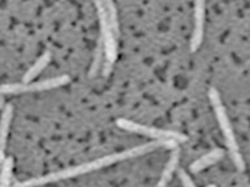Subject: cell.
<instances>
[{
  "mask_svg": "<svg viewBox=\"0 0 250 187\" xmlns=\"http://www.w3.org/2000/svg\"><path fill=\"white\" fill-rule=\"evenodd\" d=\"M176 146H177V142H176V140H154V142H150V143H145L141 144V146H136V147L129 148L126 151L119 152V153H112V155L103 156L101 159L94 160V161H90V163L80 164L77 167H72L68 168V169H64V170L55 171V173L43 175V177H37V178L27 179L25 182L16 183L13 187L43 186V185H47V183L58 182V181H62V179H68L72 178V177H77V175L86 174V173L98 170V169L108 167L111 164L119 163V161H123V160L138 157V156H142L145 155V153H148V152L155 151L158 148H176Z\"/></svg>",
  "mask_w": 250,
  "mask_h": 187,
  "instance_id": "6da1fadb",
  "label": "cell"
},
{
  "mask_svg": "<svg viewBox=\"0 0 250 187\" xmlns=\"http://www.w3.org/2000/svg\"><path fill=\"white\" fill-rule=\"evenodd\" d=\"M208 97H210L211 104H212V108L215 111V116H216V120L219 122V126L222 129L223 135L226 138V143L228 146V150H229L230 157L233 160L234 165L237 167L238 170H244L245 169V163H244V159H242L240 150H238L237 140H236V136H234L233 129H232V125L229 122V118L227 116L226 108L223 105L218 90L211 87L208 90Z\"/></svg>",
  "mask_w": 250,
  "mask_h": 187,
  "instance_id": "7a4b0ae2",
  "label": "cell"
},
{
  "mask_svg": "<svg viewBox=\"0 0 250 187\" xmlns=\"http://www.w3.org/2000/svg\"><path fill=\"white\" fill-rule=\"evenodd\" d=\"M116 125L123 130L132 132H138V134H144L146 136L154 138L156 140H176V142H187L188 136L181 134V132L171 131V130H163V129L151 128V126H146V125L138 124V122H133L130 120H125V118H119L116 121Z\"/></svg>",
  "mask_w": 250,
  "mask_h": 187,
  "instance_id": "3957f363",
  "label": "cell"
},
{
  "mask_svg": "<svg viewBox=\"0 0 250 187\" xmlns=\"http://www.w3.org/2000/svg\"><path fill=\"white\" fill-rule=\"evenodd\" d=\"M69 75H59V77L44 79L39 82H30V83H7V85L0 86V93L1 94H22L30 93V91H46V90L56 89L60 86L69 83Z\"/></svg>",
  "mask_w": 250,
  "mask_h": 187,
  "instance_id": "277c9868",
  "label": "cell"
},
{
  "mask_svg": "<svg viewBox=\"0 0 250 187\" xmlns=\"http://www.w3.org/2000/svg\"><path fill=\"white\" fill-rule=\"evenodd\" d=\"M205 8H206V0H194V30L190 39L191 52L198 50L202 43L203 30H205Z\"/></svg>",
  "mask_w": 250,
  "mask_h": 187,
  "instance_id": "5b68a950",
  "label": "cell"
},
{
  "mask_svg": "<svg viewBox=\"0 0 250 187\" xmlns=\"http://www.w3.org/2000/svg\"><path fill=\"white\" fill-rule=\"evenodd\" d=\"M12 114H13V107L11 104L5 105L3 108V114L0 120V163L3 164L4 151H5V144H7L8 131H9V125H11Z\"/></svg>",
  "mask_w": 250,
  "mask_h": 187,
  "instance_id": "8992f818",
  "label": "cell"
},
{
  "mask_svg": "<svg viewBox=\"0 0 250 187\" xmlns=\"http://www.w3.org/2000/svg\"><path fill=\"white\" fill-rule=\"evenodd\" d=\"M223 156H224V151L222 148H215L206 155H203L201 159L195 160L194 163L190 165V170L193 173H198V171L206 169L207 167H210L212 164L218 163L219 160L223 159Z\"/></svg>",
  "mask_w": 250,
  "mask_h": 187,
  "instance_id": "52a82bcc",
  "label": "cell"
},
{
  "mask_svg": "<svg viewBox=\"0 0 250 187\" xmlns=\"http://www.w3.org/2000/svg\"><path fill=\"white\" fill-rule=\"evenodd\" d=\"M51 61V52H48V51H46L44 54L41 56V57L37 60V61L31 65V68L29 70H27L26 73H25V75H23L22 78V83H30L33 79H34L37 75H38L41 72H42L44 68H46L47 65H48V62Z\"/></svg>",
  "mask_w": 250,
  "mask_h": 187,
  "instance_id": "ba28073f",
  "label": "cell"
},
{
  "mask_svg": "<svg viewBox=\"0 0 250 187\" xmlns=\"http://www.w3.org/2000/svg\"><path fill=\"white\" fill-rule=\"evenodd\" d=\"M105 15H107V21L111 27V31L115 38L120 35V26H119V17H117L116 5L113 3V0H104Z\"/></svg>",
  "mask_w": 250,
  "mask_h": 187,
  "instance_id": "9c48e42d",
  "label": "cell"
},
{
  "mask_svg": "<svg viewBox=\"0 0 250 187\" xmlns=\"http://www.w3.org/2000/svg\"><path fill=\"white\" fill-rule=\"evenodd\" d=\"M103 61H104V47H103L102 39H99V42H98L97 44V48H95V52H94L93 62H91V66H90L89 70L90 78L97 77L98 73H99V70L102 69Z\"/></svg>",
  "mask_w": 250,
  "mask_h": 187,
  "instance_id": "30bf717a",
  "label": "cell"
},
{
  "mask_svg": "<svg viewBox=\"0 0 250 187\" xmlns=\"http://www.w3.org/2000/svg\"><path fill=\"white\" fill-rule=\"evenodd\" d=\"M12 169H13V160L8 157L3 161L1 171H0V187H11Z\"/></svg>",
  "mask_w": 250,
  "mask_h": 187,
  "instance_id": "8fae6325",
  "label": "cell"
},
{
  "mask_svg": "<svg viewBox=\"0 0 250 187\" xmlns=\"http://www.w3.org/2000/svg\"><path fill=\"white\" fill-rule=\"evenodd\" d=\"M179 175H180V179H181V182H183L184 187H195V185L193 183V181L190 179V177L187 174V171L180 170Z\"/></svg>",
  "mask_w": 250,
  "mask_h": 187,
  "instance_id": "7c38bea8",
  "label": "cell"
},
{
  "mask_svg": "<svg viewBox=\"0 0 250 187\" xmlns=\"http://www.w3.org/2000/svg\"><path fill=\"white\" fill-rule=\"evenodd\" d=\"M0 108H4V97L1 93H0Z\"/></svg>",
  "mask_w": 250,
  "mask_h": 187,
  "instance_id": "4fadbf2b",
  "label": "cell"
},
{
  "mask_svg": "<svg viewBox=\"0 0 250 187\" xmlns=\"http://www.w3.org/2000/svg\"><path fill=\"white\" fill-rule=\"evenodd\" d=\"M206 187H216V186H215V185H208V186H206Z\"/></svg>",
  "mask_w": 250,
  "mask_h": 187,
  "instance_id": "5bb4252c",
  "label": "cell"
},
{
  "mask_svg": "<svg viewBox=\"0 0 250 187\" xmlns=\"http://www.w3.org/2000/svg\"><path fill=\"white\" fill-rule=\"evenodd\" d=\"M155 187H158V186H155Z\"/></svg>",
  "mask_w": 250,
  "mask_h": 187,
  "instance_id": "9a60e30c",
  "label": "cell"
}]
</instances>
